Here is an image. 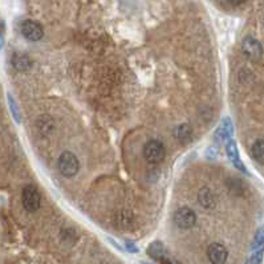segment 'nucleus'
<instances>
[{"label":"nucleus","instance_id":"1","mask_svg":"<svg viewBox=\"0 0 264 264\" xmlns=\"http://www.w3.org/2000/svg\"><path fill=\"white\" fill-rule=\"evenodd\" d=\"M57 167L59 171L63 174L64 177L72 178L79 173L80 170V161L72 151H64L59 157L57 161Z\"/></svg>","mask_w":264,"mask_h":264},{"label":"nucleus","instance_id":"2","mask_svg":"<svg viewBox=\"0 0 264 264\" xmlns=\"http://www.w3.org/2000/svg\"><path fill=\"white\" fill-rule=\"evenodd\" d=\"M143 157L150 163H161L166 157L165 145L158 139H150L143 146Z\"/></svg>","mask_w":264,"mask_h":264},{"label":"nucleus","instance_id":"3","mask_svg":"<svg viewBox=\"0 0 264 264\" xmlns=\"http://www.w3.org/2000/svg\"><path fill=\"white\" fill-rule=\"evenodd\" d=\"M21 202H23L24 209L29 213H35L40 209L41 197H40L39 190L33 185H27L21 191Z\"/></svg>","mask_w":264,"mask_h":264},{"label":"nucleus","instance_id":"4","mask_svg":"<svg viewBox=\"0 0 264 264\" xmlns=\"http://www.w3.org/2000/svg\"><path fill=\"white\" fill-rule=\"evenodd\" d=\"M173 221L179 229H191L197 223V214L194 213V210H191L190 207H181L174 213Z\"/></svg>","mask_w":264,"mask_h":264},{"label":"nucleus","instance_id":"5","mask_svg":"<svg viewBox=\"0 0 264 264\" xmlns=\"http://www.w3.org/2000/svg\"><path fill=\"white\" fill-rule=\"evenodd\" d=\"M20 32L21 35L29 41H39L43 39L44 29L37 21L35 20H24L23 23L20 24Z\"/></svg>","mask_w":264,"mask_h":264},{"label":"nucleus","instance_id":"6","mask_svg":"<svg viewBox=\"0 0 264 264\" xmlns=\"http://www.w3.org/2000/svg\"><path fill=\"white\" fill-rule=\"evenodd\" d=\"M242 52L245 53L246 57H249L253 61H258L263 55V48L262 44L257 39H254L251 36L246 37L242 43Z\"/></svg>","mask_w":264,"mask_h":264},{"label":"nucleus","instance_id":"7","mask_svg":"<svg viewBox=\"0 0 264 264\" xmlns=\"http://www.w3.org/2000/svg\"><path fill=\"white\" fill-rule=\"evenodd\" d=\"M207 258L213 264H225L229 258V251L221 243H211L207 247Z\"/></svg>","mask_w":264,"mask_h":264},{"label":"nucleus","instance_id":"8","mask_svg":"<svg viewBox=\"0 0 264 264\" xmlns=\"http://www.w3.org/2000/svg\"><path fill=\"white\" fill-rule=\"evenodd\" d=\"M198 202L203 209L211 210L217 206L218 197L210 187H202L198 193Z\"/></svg>","mask_w":264,"mask_h":264},{"label":"nucleus","instance_id":"9","mask_svg":"<svg viewBox=\"0 0 264 264\" xmlns=\"http://www.w3.org/2000/svg\"><path fill=\"white\" fill-rule=\"evenodd\" d=\"M36 128H37V131L41 135H49L52 132L55 131V121L52 120L51 116H40L36 121Z\"/></svg>","mask_w":264,"mask_h":264},{"label":"nucleus","instance_id":"10","mask_svg":"<svg viewBox=\"0 0 264 264\" xmlns=\"http://www.w3.org/2000/svg\"><path fill=\"white\" fill-rule=\"evenodd\" d=\"M226 150H227V154H229L230 159H231V162L234 163V166H235L237 169H241L242 171H245L246 173L247 170H246V167L243 166V163H242L241 157H239V151H238L237 143H235L234 139H230V141L227 142V145H226Z\"/></svg>","mask_w":264,"mask_h":264},{"label":"nucleus","instance_id":"11","mask_svg":"<svg viewBox=\"0 0 264 264\" xmlns=\"http://www.w3.org/2000/svg\"><path fill=\"white\" fill-rule=\"evenodd\" d=\"M12 65L16 71L25 72L28 69H31L32 61L27 55H21V53H15L12 57Z\"/></svg>","mask_w":264,"mask_h":264},{"label":"nucleus","instance_id":"12","mask_svg":"<svg viewBox=\"0 0 264 264\" xmlns=\"http://www.w3.org/2000/svg\"><path fill=\"white\" fill-rule=\"evenodd\" d=\"M233 135V124L230 121V119H225L222 121L221 127L218 128L215 132V137L219 139H230V137Z\"/></svg>","mask_w":264,"mask_h":264},{"label":"nucleus","instance_id":"13","mask_svg":"<svg viewBox=\"0 0 264 264\" xmlns=\"http://www.w3.org/2000/svg\"><path fill=\"white\" fill-rule=\"evenodd\" d=\"M251 154L253 158L258 163L264 165V139H258L251 147Z\"/></svg>","mask_w":264,"mask_h":264},{"label":"nucleus","instance_id":"14","mask_svg":"<svg viewBox=\"0 0 264 264\" xmlns=\"http://www.w3.org/2000/svg\"><path fill=\"white\" fill-rule=\"evenodd\" d=\"M191 128L187 124H182L175 129V137L179 139V142L182 143H187L191 139Z\"/></svg>","mask_w":264,"mask_h":264},{"label":"nucleus","instance_id":"15","mask_svg":"<svg viewBox=\"0 0 264 264\" xmlns=\"http://www.w3.org/2000/svg\"><path fill=\"white\" fill-rule=\"evenodd\" d=\"M8 105H9V111H11L12 116H13V119L17 124L21 123V113H20V108L17 107V104H16L15 99L12 97V95L8 93Z\"/></svg>","mask_w":264,"mask_h":264},{"label":"nucleus","instance_id":"16","mask_svg":"<svg viewBox=\"0 0 264 264\" xmlns=\"http://www.w3.org/2000/svg\"><path fill=\"white\" fill-rule=\"evenodd\" d=\"M261 250H264V226L258 230L253 243V251H261Z\"/></svg>","mask_w":264,"mask_h":264},{"label":"nucleus","instance_id":"17","mask_svg":"<svg viewBox=\"0 0 264 264\" xmlns=\"http://www.w3.org/2000/svg\"><path fill=\"white\" fill-rule=\"evenodd\" d=\"M147 253H149L150 257H153L154 259H158V261L162 259V258H165L163 257V247H162V243H158V242H155V243L150 246Z\"/></svg>","mask_w":264,"mask_h":264},{"label":"nucleus","instance_id":"18","mask_svg":"<svg viewBox=\"0 0 264 264\" xmlns=\"http://www.w3.org/2000/svg\"><path fill=\"white\" fill-rule=\"evenodd\" d=\"M263 253L264 250H261V251H254V255L250 258V261L247 262V264H261L262 259H263Z\"/></svg>","mask_w":264,"mask_h":264},{"label":"nucleus","instance_id":"19","mask_svg":"<svg viewBox=\"0 0 264 264\" xmlns=\"http://www.w3.org/2000/svg\"><path fill=\"white\" fill-rule=\"evenodd\" d=\"M117 222H116V223H117V226H120V227H123L124 225L127 226V225H129V214H117ZM128 227V226H127Z\"/></svg>","mask_w":264,"mask_h":264},{"label":"nucleus","instance_id":"20","mask_svg":"<svg viewBox=\"0 0 264 264\" xmlns=\"http://www.w3.org/2000/svg\"><path fill=\"white\" fill-rule=\"evenodd\" d=\"M231 5H234V7H238V5H242V4H245L247 0H227Z\"/></svg>","mask_w":264,"mask_h":264},{"label":"nucleus","instance_id":"21","mask_svg":"<svg viewBox=\"0 0 264 264\" xmlns=\"http://www.w3.org/2000/svg\"><path fill=\"white\" fill-rule=\"evenodd\" d=\"M127 247H128V250H129V251H132V253H137V251H138L137 247H135V246H134L133 243H129V242L127 243Z\"/></svg>","mask_w":264,"mask_h":264},{"label":"nucleus","instance_id":"22","mask_svg":"<svg viewBox=\"0 0 264 264\" xmlns=\"http://www.w3.org/2000/svg\"><path fill=\"white\" fill-rule=\"evenodd\" d=\"M159 263H161V264H173V263H171V261H169V259H166V258H162V259H159Z\"/></svg>","mask_w":264,"mask_h":264},{"label":"nucleus","instance_id":"23","mask_svg":"<svg viewBox=\"0 0 264 264\" xmlns=\"http://www.w3.org/2000/svg\"><path fill=\"white\" fill-rule=\"evenodd\" d=\"M3 43H4L3 36H1V33H0V49H1V48H3Z\"/></svg>","mask_w":264,"mask_h":264},{"label":"nucleus","instance_id":"24","mask_svg":"<svg viewBox=\"0 0 264 264\" xmlns=\"http://www.w3.org/2000/svg\"><path fill=\"white\" fill-rule=\"evenodd\" d=\"M143 264H147V263H143Z\"/></svg>","mask_w":264,"mask_h":264}]
</instances>
